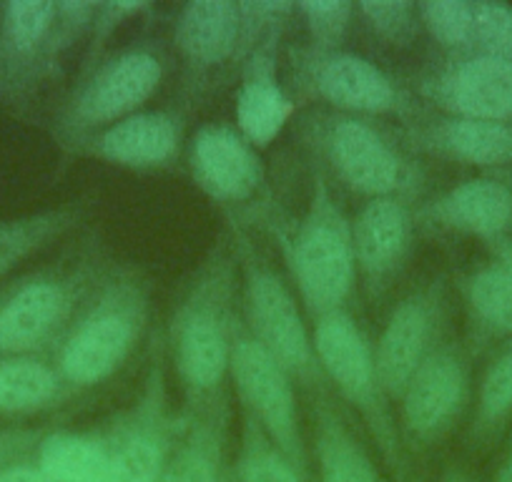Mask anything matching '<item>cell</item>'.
<instances>
[{
  "label": "cell",
  "instance_id": "5bb4252c",
  "mask_svg": "<svg viewBox=\"0 0 512 482\" xmlns=\"http://www.w3.org/2000/svg\"><path fill=\"white\" fill-rule=\"evenodd\" d=\"M437 214L467 234L500 239L512 224V191L500 181L470 179L442 196Z\"/></svg>",
  "mask_w": 512,
  "mask_h": 482
},
{
  "label": "cell",
  "instance_id": "277c9868",
  "mask_svg": "<svg viewBox=\"0 0 512 482\" xmlns=\"http://www.w3.org/2000/svg\"><path fill=\"white\" fill-rule=\"evenodd\" d=\"M249 312L262 344L287 372L307 370L312 362V342L292 292L279 277L259 272L249 282Z\"/></svg>",
  "mask_w": 512,
  "mask_h": 482
},
{
  "label": "cell",
  "instance_id": "9a60e30c",
  "mask_svg": "<svg viewBox=\"0 0 512 482\" xmlns=\"http://www.w3.org/2000/svg\"><path fill=\"white\" fill-rule=\"evenodd\" d=\"M239 28V6L226 0H196L181 11L176 23V41L191 61L214 66L234 53Z\"/></svg>",
  "mask_w": 512,
  "mask_h": 482
},
{
  "label": "cell",
  "instance_id": "f1b7e54d",
  "mask_svg": "<svg viewBox=\"0 0 512 482\" xmlns=\"http://www.w3.org/2000/svg\"><path fill=\"white\" fill-rule=\"evenodd\" d=\"M512 415V347L485 372L480 385V400H477V420L482 427L500 425L505 417Z\"/></svg>",
  "mask_w": 512,
  "mask_h": 482
},
{
  "label": "cell",
  "instance_id": "d6a6232c",
  "mask_svg": "<svg viewBox=\"0 0 512 482\" xmlns=\"http://www.w3.org/2000/svg\"><path fill=\"white\" fill-rule=\"evenodd\" d=\"M241 475L244 482H299L292 465L269 447H249L241 462Z\"/></svg>",
  "mask_w": 512,
  "mask_h": 482
},
{
  "label": "cell",
  "instance_id": "2e32d148",
  "mask_svg": "<svg viewBox=\"0 0 512 482\" xmlns=\"http://www.w3.org/2000/svg\"><path fill=\"white\" fill-rule=\"evenodd\" d=\"M319 93L334 106L352 111L379 113L395 103V88L374 63L354 53H337L329 58L317 76Z\"/></svg>",
  "mask_w": 512,
  "mask_h": 482
},
{
  "label": "cell",
  "instance_id": "484cf974",
  "mask_svg": "<svg viewBox=\"0 0 512 482\" xmlns=\"http://www.w3.org/2000/svg\"><path fill=\"white\" fill-rule=\"evenodd\" d=\"M470 46L480 56L512 61V6L497 0H472Z\"/></svg>",
  "mask_w": 512,
  "mask_h": 482
},
{
  "label": "cell",
  "instance_id": "9c48e42d",
  "mask_svg": "<svg viewBox=\"0 0 512 482\" xmlns=\"http://www.w3.org/2000/svg\"><path fill=\"white\" fill-rule=\"evenodd\" d=\"M329 151L339 176L352 189L374 199H387V194L400 186L402 166L387 141L359 121H342L329 136Z\"/></svg>",
  "mask_w": 512,
  "mask_h": 482
},
{
  "label": "cell",
  "instance_id": "ffe728a7",
  "mask_svg": "<svg viewBox=\"0 0 512 482\" xmlns=\"http://www.w3.org/2000/svg\"><path fill=\"white\" fill-rule=\"evenodd\" d=\"M294 113V103L269 78H251L236 96V126L251 146H269Z\"/></svg>",
  "mask_w": 512,
  "mask_h": 482
},
{
  "label": "cell",
  "instance_id": "1f68e13d",
  "mask_svg": "<svg viewBox=\"0 0 512 482\" xmlns=\"http://www.w3.org/2000/svg\"><path fill=\"white\" fill-rule=\"evenodd\" d=\"M359 11L369 21V26L377 33H382L390 41H407L417 26V8L405 0L397 3H362Z\"/></svg>",
  "mask_w": 512,
  "mask_h": 482
},
{
  "label": "cell",
  "instance_id": "52a82bcc",
  "mask_svg": "<svg viewBox=\"0 0 512 482\" xmlns=\"http://www.w3.org/2000/svg\"><path fill=\"white\" fill-rule=\"evenodd\" d=\"M467 395V375L452 352L427 354L405 390V422L422 437L440 435L457 417Z\"/></svg>",
  "mask_w": 512,
  "mask_h": 482
},
{
  "label": "cell",
  "instance_id": "7a4b0ae2",
  "mask_svg": "<svg viewBox=\"0 0 512 482\" xmlns=\"http://www.w3.org/2000/svg\"><path fill=\"white\" fill-rule=\"evenodd\" d=\"M231 370L241 397L259 417L269 437L277 442L284 455L297 457V400H294L289 372L256 339H241L231 349Z\"/></svg>",
  "mask_w": 512,
  "mask_h": 482
},
{
  "label": "cell",
  "instance_id": "83f0119b",
  "mask_svg": "<svg viewBox=\"0 0 512 482\" xmlns=\"http://www.w3.org/2000/svg\"><path fill=\"white\" fill-rule=\"evenodd\" d=\"M108 447L111 482H156L161 467V452L146 437H123Z\"/></svg>",
  "mask_w": 512,
  "mask_h": 482
},
{
  "label": "cell",
  "instance_id": "7402d4cb",
  "mask_svg": "<svg viewBox=\"0 0 512 482\" xmlns=\"http://www.w3.org/2000/svg\"><path fill=\"white\" fill-rule=\"evenodd\" d=\"M440 144L465 164H512V124L455 116L440 129Z\"/></svg>",
  "mask_w": 512,
  "mask_h": 482
},
{
  "label": "cell",
  "instance_id": "ba28073f",
  "mask_svg": "<svg viewBox=\"0 0 512 482\" xmlns=\"http://www.w3.org/2000/svg\"><path fill=\"white\" fill-rule=\"evenodd\" d=\"M134 347V322L121 312H101L83 322L61 354L68 382L91 387L111 377Z\"/></svg>",
  "mask_w": 512,
  "mask_h": 482
},
{
  "label": "cell",
  "instance_id": "836d02e7",
  "mask_svg": "<svg viewBox=\"0 0 512 482\" xmlns=\"http://www.w3.org/2000/svg\"><path fill=\"white\" fill-rule=\"evenodd\" d=\"M0 482H56L41 465H11L0 470Z\"/></svg>",
  "mask_w": 512,
  "mask_h": 482
},
{
  "label": "cell",
  "instance_id": "8992f818",
  "mask_svg": "<svg viewBox=\"0 0 512 482\" xmlns=\"http://www.w3.org/2000/svg\"><path fill=\"white\" fill-rule=\"evenodd\" d=\"M161 63L151 53H126L108 63L78 98V118L106 124L134 116L136 108L159 88Z\"/></svg>",
  "mask_w": 512,
  "mask_h": 482
},
{
  "label": "cell",
  "instance_id": "30bf717a",
  "mask_svg": "<svg viewBox=\"0 0 512 482\" xmlns=\"http://www.w3.org/2000/svg\"><path fill=\"white\" fill-rule=\"evenodd\" d=\"M314 352L327 375L349 400L359 405H369L374 400L379 387L374 354L369 352V344L347 314L339 309L322 314L314 332Z\"/></svg>",
  "mask_w": 512,
  "mask_h": 482
},
{
  "label": "cell",
  "instance_id": "44dd1931",
  "mask_svg": "<svg viewBox=\"0 0 512 482\" xmlns=\"http://www.w3.org/2000/svg\"><path fill=\"white\" fill-rule=\"evenodd\" d=\"M38 465L56 482H111L108 447L71 432L48 435L38 450Z\"/></svg>",
  "mask_w": 512,
  "mask_h": 482
},
{
  "label": "cell",
  "instance_id": "8d00e7d4",
  "mask_svg": "<svg viewBox=\"0 0 512 482\" xmlns=\"http://www.w3.org/2000/svg\"><path fill=\"white\" fill-rule=\"evenodd\" d=\"M21 442V437H13V435H6V437H0V460L8 455V452L13 450V447Z\"/></svg>",
  "mask_w": 512,
  "mask_h": 482
},
{
  "label": "cell",
  "instance_id": "7c38bea8",
  "mask_svg": "<svg viewBox=\"0 0 512 482\" xmlns=\"http://www.w3.org/2000/svg\"><path fill=\"white\" fill-rule=\"evenodd\" d=\"M432 334L430 309L420 299L402 302L392 312L377 344V382L390 395H405L407 385L427 359V344Z\"/></svg>",
  "mask_w": 512,
  "mask_h": 482
},
{
  "label": "cell",
  "instance_id": "8fae6325",
  "mask_svg": "<svg viewBox=\"0 0 512 482\" xmlns=\"http://www.w3.org/2000/svg\"><path fill=\"white\" fill-rule=\"evenodd\" d=\"M445 103L460 118L477 121H512V61L492 56H472L462 61L442 88Z\"/></svg>",
  "mask_w": 512,
  "mask_h": 482
},
{
  "label": "cell",
  "instance_id": "e0dca14e",
  "mask_svg": "<svg viewBox=\"0 0 512 482\" xmlns=\"http://www.w3.org/2000/svg\"><path fill=\"white\" fill-rule=\"evenodd\" d=\"M176 149V129L164 113H134L121 118L101 136V154L121 166L164 164Z\"/></svg>",
  "mask_w": 512,
  "mask_h": 482
},
{
  "label": "cell",
  "instance_id": "d4e9b609",
  "mask_svg": "<svg viewBox=\"0 0 512 482\" xmlns=\"http://www.w3.org/2000/svg\"><path fill=\"white\" fill-rule=\"evenodd\" d=\"M322 482H379L367 452L337 422H327L319 435Z\"/></svg>",
  "mask_w": 512,
  "mask_h": 482
},
{
  "label": "cell",
  "instance_id": "4316f807",
  "mask_svg": "<svg viewBox=\"0 0 512 482\" xmlns=\"http://www.w3.org/2000/svg\"><path fill=\"white\" fill-rule=\"evenodd\" d=\"M417 13L442 46L465 48L472 43V0H430Z\"/></svg>",
  "mask_w": 512,
  "mask_h": 482
},
{
  "label": "cell",
  "instance_id": "3957f363",
  "mask_svg": "<svg viewBox=\"0 0 512 482\" xmlns=\"http://www.w3.org/2000/svg\"><path fill=\"white\" fill-rule=\"evenodd\" d=\"M191 169L201 189L219 201L249 199L262 184L254 146L226 126H204L191 144Z\"/></svg>",
  "mask_w": 512,
  "mask_h": 482
},
{
  "label": "cell",
  "instance_id": "d590c367",
  "mask_svg": "<svg viewBox=\"0 0 512 482\" xmlns=\"http://www.w3.org/2000/svg\"><path fill=\"white\" fill-rule=\"evenodd\" d=\"M492 482H512V447H510V452L505 455V460H502L500 470H497L495 480Z\"/></svg>",
  "mask_w": 512,
  "mask_h": 482
},
{
  "label": "cell",
  "instance_id": "e575fe53",
  "mask_svg": "<svg viewBox=\"0 0 512 482\" xmlns=\"http://www.w3.org/2000/svg\"><path fill=\"white\" fill-rule=\"evenodd\" d=\"M166 482H211V472L206 470L204 462L194 460L189 462V465H181L179 470L171 472V475L166 477Z\"/></svg>",
  "mask_w": 512,
  "mask_h": 482
},
{
  "label": "cell",
  "instance_id": "6da1fadb",
  "mask_svg": "<svg viewBox=\"0 0 512 482\" xmlns=\"http://www.w3.org/2000/svg\"><path fill=\"white\" fill-rule=\"evenodd\" d=\"M352 231L327 201L314 204L294 244V272L302 297L314 312H337L354 282Z\"/></svg>",
  "mask_w": 512,
  "mask_h": 482
},
{
  "label": "cell",
  "instance_id": "ac0fdd59",
  "mask_svg": "<svg viewBox=\"0 0 512 482\" xmlns=\"http://www.w3.org/2000/svg\"><path fill=\"white\" fill-rule=\"evenodd\" d=\"M410 239V216L392 199H372L352 231L354 254L367 272L382 274L395 267Z\"/></svg>",
  "mask_w": 512,
  "mask_h": 482
},
{
  "label": "cell",
  "instance_id": "d6986e66",
  "mask_svg": "<svg viewBox=\"0 0 512 482\" xmlns=\"http://www.w3.org/2000/svg\"><path fill=\"white\" fill-rule=\"evenodd\" d=\"M176 362L189 385L199 390L219 385L231 367V349L219 324L211 317H191L179 332Z\"/></svg>",
  "mask_w": 512,
  "mask_h": 482
},
{
  "label": "cell",
  "instance_id": "74e56055",
  "mask_svg": "<svg viewBox=\"0 0 512 482\" xmlns=\"http://www.w3.org/2000/svg\"><path fill=\"white\" fill-rule=\"evenodd\" d=\"M452 482H467V480H462V477H457V480H452Z\"/></svg>",
  "mask_w": 512,
  "mask_h": 482
},
{
  "label": "cell",
  "instance_id": "603a6c76",
  "mask_svg": "<svg viewBox=\"0 0 512 482\" xmlns=\"http://www.w3.org/2000/svg\"><path fill=\"white\" fill-rule=\"evenodd\" d=\"M470 304L485 327L512 334V241L500 239L497 262L472 277Z\"/></svg>",
  "mask_w": 512,
  "mask_h": 482
},
{
  "label": "cell",
  "instance_id": "4fadbf2b",
  "mask_svg": "<svg viewBox=\"0 0 512 482\" xmlns=\"http://www.w3.org/2000/svg\"><path fill=\"white\" fill-rule=\"evenodd\" d=\"M68 307L66 289L51 279L18 287L0 304V352L23 354L41 347Z\"/></svg>",
  "mask_w": 512,
  "mask_h": 482
},
{
  "label": "cell",
  "instance_id": "5b68a950",
  "mask_svg": "<svg viewBox=\"0 0 512 482\" xmlns=\"http://www.w3.org/2000/svg\"><path fill=\"white\" fill-rule=\"evenodd\" d=\"M58 6L48 0H13L0 16V91L18 96L31 83L51 46Z\"/></svg>",
  "mask_w": 512,
  "mask_h": 482
},
{
  "label": "cell",
  "instance_id": "4dcf8cb0",
  "mask_svg": "<svg viewBox=\"0 0 512 482\" xmlns=\"http://www.w3.org/2000/svg\"><path fill=\"white\" fill-rule=\"evenodd\" d=\"M299 11L307 18L312 36L324 46H332L344 36V28L352 16V3L347 0H309L299 6Z\"/></svg>",
  "mask_w": 512,
  "mask_h": 482
},
{
  "label": "cell",
  "instance_id": "cb8c5ba5",
  "mask_svg": "<svg viewBox=\"0 0 512 482\" xmlns=\"http://www.w3.org/2000/svg\"><path fill=\"white\" fill-rule=\"evenodd\" d=\"M58 377L43 362L28 357L0 359V412H33L51 405Z\"/></svg>",
  "mask_w": 512,
  "mask_h": 482
},
{
  "label": "cell",
  "instance_id": "f546056e",
  "mask_svg": "<svg viewBox=\"0 0 512 482\" xmlns=\"http://www.w3.org/2000/svg\"><path fill=\"white\" fill-rule=\"evenodd\" d=\"M51 216H33V219H18L0 224V277L26 257L33 247H38L51 231Z\"/></svg>",
  "mask_w": 512,
  "mask_h": 482
}]
</instances>
